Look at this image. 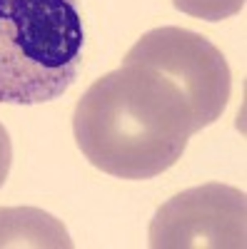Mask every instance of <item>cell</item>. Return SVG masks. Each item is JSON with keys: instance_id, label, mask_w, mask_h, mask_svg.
<instances>
[{"instance_id": "obj_5", "label": "cell", "mask_w": 247, "mask_h": 249, "mask_svg": "<svg viewBox=\"0 0 247 249\" xmlns=\"http://www.w3.org/2000/svg\"><path fill=\"white\" fill-rule=\"evenodd\" d=\"M73 249L65 224L38 207H3L0 210V249Z\"/></svg>"}, {"instance_id": "obj_4", "label": "cell", "mask_w": 247, "mask_h": 249, "mask_svg": "<svg viewBox=\"0 0 247 249\" xmlns=\"http://www.w3.org/2000/svg\"><path fill=\"white\" fill-rule=\"evenodd\" d=\"M247 197L220 182L190 187L168 199L150 222L152 249H245Z\"/></svg>"}, {"instance_id": "obj_6", "label": "cell", "mask_w": 247, "mask_h": 249, "mask_svg": "<svg viewBox=\"0 0 247 249\" xmlns=\"http://www.w3.org/2000/svg\"><path fill=\"white\" fill-rule=\"evenodd\" d=\"M172 5L185 15L217 23V20L237 15L245 8V0H172Z\"/></svg>"}, {"instance_id": "obj_2", "label": "cell", "mask_w": 247, "mask_h": 249, "mask_svg": "<svg viewBox=\"0 0 247 249\" xmlns=\"http://www.w3.org/2000/svg\"><path fill=\"white\" fill-rule=\"evenodd\" d=\"M82 43L77 0H0V102L40 105L65 95Z\"/></svg>"}, {"instance_id": "obj_3", "label": "cell", "mask_w": 247, "mask_h": 249, "mask_svg": "<svg viewBox=\"0 0 247 249\" xmlns=\"http://www.w3.org/2000/svg\"><path fill=\"white\" fill-rule=\"evenodd\" d=\"M128 60L152 68L185 95L202 130L228 107L232 75L225 55L200 33L185 28H155L128 50Z\"/></svg>"}, {"instance_id": "obj_7", "label": "cell", "mask_w": 247, "mask_h": 249, "mask_svg": "<svg viewBox=\"0 0 247 249\" xmlns=\"http://www.w3.org/2000/svg\"><path fill=\"white\" fill-rule=\"evenodd\" d=\"M10 164H13V142H10V135L5 130V124L0 122V187H3L5 179H8Z\"/></svg>"}, {"instance_id": "obj_1", "label": "cell", "mask_w": 247, "mask_h": 249, "mask_svg": "<svg viewBox=\"0 0 247 249\" xmlns=\"http://www.w3.org/2000/svg\"><path fill=\"white\" fill-rule=\"evenodd\" d=\"M200 130L192 105L172 82L128 57L93 82L73 115L80 152L93 167L120 179L162 175Z\"/></svg>"}]
</instances>
